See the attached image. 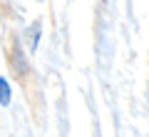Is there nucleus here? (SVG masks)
Wrapping results in <instances>:
<instances>
[{"label":"nucleus","mask_w":149,"mask_h":137,"mask_svg":"<svg viewBox=\"0 0 149 137\" xmlns=\"http://www.w3.org/2000/svg\"><path fill=\"white\" fill-rule=\"evenodd\" d=\"M0 105L3 107L10 105V85H8L5 77H0Z\"/></svg>","instance_id":"1"},{"label":"nucleus","mask_w":149,"mask_h":137,"mask_svg":"<svg viewBox=\"0 0 149 137\" xmlns=\"http://www.w3.org/2000/svg\"><path fill=\"white\" fill-rule=\"evenodd\" d=\"M37 40H40V22L30 25V50H37Z\"/></svg>","instance_id":"2"}]
</instances>
